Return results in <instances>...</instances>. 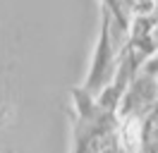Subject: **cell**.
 Returning <instances> with one entry per match:
<instances>
[{"instance_id": "5b68a950", "label": "cell", "mask_w": 158, "mask_h": 153, "mask_svg": "<svg viewBox=\"0 0 158 153\" xmlns=\"http://www.w3.org/2000/svg\"><path fill=\"white\" fill-rule=\"evenodd\" d=\"M141 69H144V72H148V74L158 81V57H153L151 62H144V67H141Z\"/></svg>"}, {"instance_id": "3957f363", "label": "cell", "mask_w": 158, "mask_h": 153, "mask_svg": "<svg viewBox=\"0 0 158 153\" xmlns=\"http://www.w3.org/2000/svg\"><path fill=\"white\" fill-rule=\"evenodd\" d=\"M156 103H158V81L148 72L141 69L132 79V84L127 86V91L118 105L120 122L141 124L148 117V113L156 108Z\"/></svg>"}, {"instance_id": "6da1fadb", "label": "cell", "mask_w": 158, "mask_h": 153, "mask_svg": "<svg viewBox=\"0 0 158 153\" xmlns=\"http://www.w3.org/2000/svg\"><path fill=\"white\" fill-rule=\"evenodd\" d=\"M74 98V132H72V153H98V148L118 134L120 117L115 110H106L96 103V98L84 93L81 89H72Z\"/></svg>"}, {"instance_id": "277c9868", "label": "cell", "mask_w": 158, "mask_h": 153, "mask_svg": "<svg viewBox=\"0 0 158 153\" xmlns=\"http://www.w3.org/2000/svg\"><path fill=\"white\" fill-rule=\"evenodd\" d=\"M98 153H120V136L118 134H113L108 141L98 148Z\"/></svg>"}, {"instance_id": "7a4b0ae2", "label": "cell", "mask_w": 158, "mask_h": 153, "mask_svg": "<svg viewBox=\"0 0 158 153\" xmlns=\"http://www.w3.org/2000/svg\"><path fill=\"white\" fill-rule=\"evenodd\" d=\"M113 19L110 14L103 10V22H101V36H98V46L94 50V60H91V69L84 84L79 86L84 93H89L91 98H98L106 89L110 86L113 76H115V69H118V62H120V53H122V41L113 36Z\"/></svg>"}, {"instance_id": "8992f818", "label": "cell", "mask_w": 158, "mask_h": 153, "mask_svg": "<svg viewBox=\"0 0 158 153\" xmlns=\"http://www.w3.org/2000/svg\"><path fill=\"white\" fill-rule=\"evenodd\" d=\"M144 2H148V0H144Z\"/></svg>"}]
</instances>
